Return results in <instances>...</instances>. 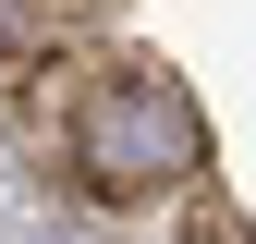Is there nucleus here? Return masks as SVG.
I'll list each match as a JSON object with an SVG mask.
<instances>
[{"label": "nucleus", "mask_w": 256, "mask_h": 244, "mask_svg": "<svg viewBox=\"0 0 256 244\" xmlns=\"http://www.w3.org/2000/svg\"><path fill=\"white\" fill-rule=\"evenodd\" d=\"M61 159H74L86 196H158V183H196L208 171V110L183 98V74H158V61H110L98 86L74 98L61 122Z\"/></svg>", "instance_id": "f257e3e1"}]
</instances>
